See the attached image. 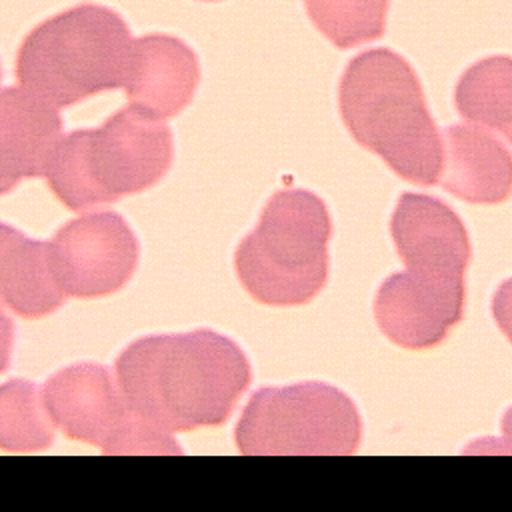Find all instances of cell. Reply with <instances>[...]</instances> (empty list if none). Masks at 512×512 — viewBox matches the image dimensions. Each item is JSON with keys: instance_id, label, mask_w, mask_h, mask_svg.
<instances>
[{"instance_id": "6", "label": "cell", "mask_w": 512, "mask_h": 512, "mask_svg": "<svg viewBox=\"0 0 512 512\" xmlns=\"http://www.w3.org/2000/svg\"><path fill=\"white\" fill-rule=\"evenodd\" d=\"M246 456H346L362 438V420L348 394L324 382L256 390L236 424Z\"/></svg>"}, {"instance_id": "19", "label": "cell", "mask_w": 512, "mask_h": 512, "mask_svg": "<svg viewBox=\"0 0 512 512\" xmlns=\"http://www.w3.org/2000/svg\"><path fill=\"white\" fill-rule=\"evenodd\" d=\"M0 76H2V70H0Z\"/></svg>"}, {"instance_id": "12", "label": "cell", "mask_w": 512, "mask_h": 512, "mask_svg": "<svg viewBox=\"0 0 512 512\" xmlns=\"http://www.w3.org/2000/svg\"><path fill=\"white\" fill-rule=\"evenodd\" d=\"M198 78V60L182 40L146 34L132 42L124 80L130 104L160 118L174 116L192 100Z\"/></svg>"}, {"instance_id": "9", "label": "cell", "mask_w": 512, "mask_h": 512, "mask_svg": "<svg viewBox=\"0 0 512 512\" xmlns=\"http://www.w3.org/2000/svg\"><path fill=\"white\" fill-rule=\"evenodd\" d=\"M464 316V278L416 272L388 276L374 298L382 334L406 350L438 346Z\"/></svg>"}, {"instance_id": "4", "label": "cell", "mask_w": 512, "mask_h": 512, "mask_svg": "<svg viewBox=\"0 0 512 512\" xmlns=\"http://www.w3.org/2000/svg\"><path fill=\"white\" fill-rule=\"evenodd\" d=\"M130 30L110 8L82 4L38 24L16 58L20 86L54 108L124 86Z\"/></svg>"}, {"instance_id": "2", "label": "cell", "mask_w": 512, "mask_h": 512, "mask_svg": "<svg viewBox=\"0 0 512 512\" xmlns=\"http://www.w3.org/2000/svg\"><path fill=\"white\" fill-rule=\"evenodd\" d=\"M340 114L366 150L398 176L432 186L442 166V138L410 64L388 48L352 58L340 80Z\"/></svg>"}, {"instance_id": "13", "label": "cell", "mask_w": 512, "mask_h": 512, "mask_svg": "<svg viewBox=\"0 0 512 512\" xmlns=\"http://www.w3.org/2000/svg\"><path fill=\"white\" fill-rule=\"evenodd\" d=\"M438 184L472 204L504 202L512 186V158L492 130L454 124L442 134Z\"/></svg>"}, {"instance_id": "1", "label": "cell", "mask_w": 512, "mask_h": 512, "mask_svg": "<svg viewBox=\"0 0 512 512\" xmlns=\"http://www.w3.org/2000/svg\"><path fill=\"white\" fill-rule=\"evenodd\" d=\"M114 368L128 406L170 434L224 424L252 382L244 350L208 328L138 338Z\"/></svg>"}, {"instance_id": "10", "label": "cell", "mask_w": 512, "mask_h": 512, "mask_svg": "<svg viewBox=\"0 0 512 512\" xmlns=\"http://www.w3.org/2000/svg\"><path fill=\"white\" fill-rule=\"evenodd\" d=\"M392 240L408 272L464 278L472 250L458 214L442 200L406 192L390 220Z\"/></svg>"}, {"instance_id": "17", "label": "cell", "mask_w": 512, "mask_h": 512, "mask_svg": "<svg viewBox=\"0 0 512 512\" xmlns=\"http://www.w3.org/2000/svg\"><path fill=\"white\" fill-rule=\"evenodd\" d=\"M316 28L338 48L376 40L384 32L388 0H304Z\"/></svg>"}, {"instance_id": "15", "label": "cell", "mask_w": 512, "mask_h": 512, "mask_svg": "<svg viewBox=\"0 0 512 512\" xmlns=\"http://www.w3.org/2000/svg\"><path fill=\"white\" fill-rule=\"evenodd\" d=\"M456 108L468 122L500 132L512 130V62L492 56L472 64L458 80Z\"/></svg>"}, {"instance_id": "20", "label": "cell", "mask_w": 512, "mask_h": 512, "mask_svg": "<svg viewBox=\"0 0 512 512\" xmlns=\"http://www.w3.org/2000/svg\"><path fill=\"white\" fill-rule=\"evenodd\" d=\"M208 2H214V0H208Z\"/></svg>"}, {"instance_id": "14", "label": "cell", "mask_w": 512, "mask_h": 512, "mask_svg": "<svg viewBox=\"0 0 512 512\" xmlns=\"http://www.w3.org/2000/svg\"><path fill=\"white\" fill-rule=\"evenodd\" d=\"M64 298L50 244L0 222V306L22 318H42L62 306Z\"/></svg>"}, {"instance_id": "16", "label": "cell", "mask_w": 512, "mask_h": 512, "mask_svg": "<svg viewBox=\"0 0 512 512\" xmlns=\"http://www.w3.org/2000/svg\"><path fill=\"white\" fill-rule=\"evenodd\" d=\"M54 442V424L42 392L28 380L0 386V448L8 452L44 450Z\"/></svg>"}, {"instance_id": "8", "label": "cell", "mask_w": 512, "mask_h": 512, "mask_svg": "<svg viewBox=\"0 0 512 512\" xmlns=\"http://www.w3.org/2000/svg\"><path fill=\"white\" fill-rule=\"evenodd\" d=\"M48 244L60 288L76 298L118 292L132 278L140 256L132 228L112 210L74 218Z\"/></svg>"}, {"instance_id": "11", "label": "cell", "mask_w": 512, "mask_h": 512, "mask_svg": "<svg viewBox=\"0 0 512 512\" xmlns=\"http://www.w3.org/2000/svg\"><path fill=\"white\" fill-rule=\"evenodd\" d=\"M60 138L58 108L22 86L0 90V194L44 176Z\"/></svg>"}, {"instance_id": "3", "label": "cell", "mask_w": 512, "mask_h": 512, "mask_svg": "<svg viewBox=\"0 0 512 512\" xmlns=\"http://www.w3.org/2000/svg\"><path fill=\"white\" fill-rule=\"evenodd\" d=\"M172 156L164 118L128 104L100 128L62 136L44 178L62 204L84 210L154 186L168 172Z\"/></svg>"}, {"instance_id": "5", "label": "cell", "mask_w": 512, "mask_h": 512, "mask_svg": "<svg viewBox=\"0 0 512 512\" xmlns=\"http://www.w3.org/2000/svg\"><path fill=\"white\" fill-rule=\"evenodd\" d=\"M330 236L332 220L316 194L280 190L266 202L256 228L238 244L236 276L260 304H308L328 278Z\"/></svg>"}, {"instance_id": "7", "label": "cell", "mask_w": 512, "mask_h": 512, "mask_svg": "<svg viewBox=\"0 0 512 512\" xmlns=\"http://www.w3.org/2000/svg\"><path fill=\"white\" fill-rule=\"evenodd\" d=\"M42 402L54 426L68 438L102 448L104 454H182L180 444L142 420L122 396L110 370L78 362L52 374Z\"/></svg>"}, {"instance_id": "18", "label": "cell", "mask_w": 512, "mask_h": 512, "mask_svg": "<svg viewBox=\"0 0 512 512\" xmlns=\"http://www.w3.org/2000/svg\"><path fill=\"white\" fill-rule=\"evenodd\" d=\"M14 346V324L8 314L0 310V372H4L12 358Z\"/></svg>"}]
</instances>
